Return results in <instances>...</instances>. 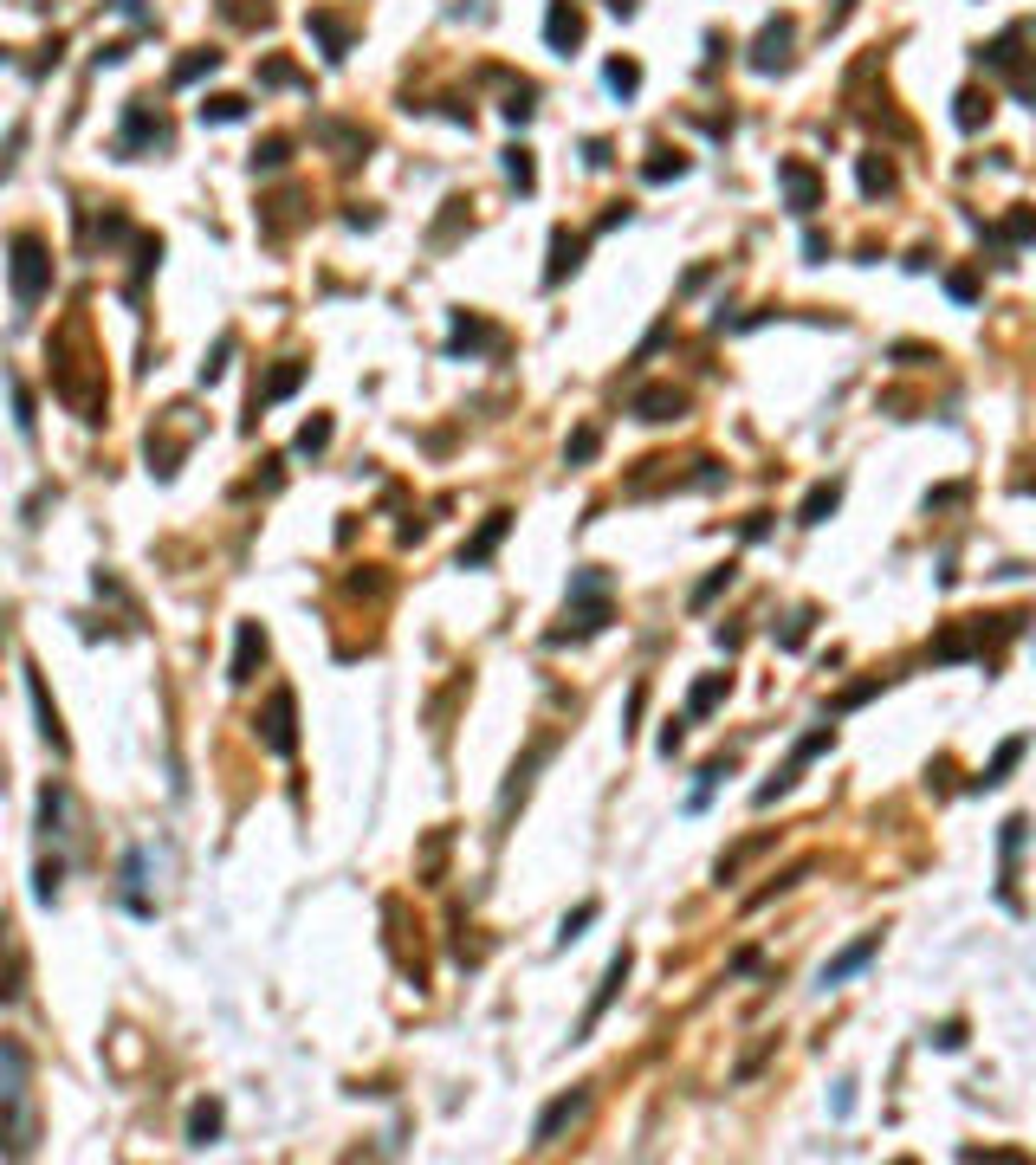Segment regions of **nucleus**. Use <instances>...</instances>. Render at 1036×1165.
Listing matches in <instances>:
<instances>
[{
    "label": "nucleus",
    "instance_id": "nucleus-15",
    "mask_svg": "<svg viewBox=\"0 0 1036 1165\" xmlns=\"http://www.w3.org/2000/svg\"><path fill=\"white\" fill-rule=\"evenodd\" d=\"M726 693H732V673H706V680H693V693H687V719H706Z\"/></svg>",
    "mask_w": 1036,
    "mask_h": 1165
},
{
    "label": "nucleus",
    "instance_id": "nucleus-11",
    "mask_svg": "<svg viewBox=\"0 0 1036 1165\" xmlns=\"http://www.w3.org/2000/svg\"><path fill=\"white\" fill-rule=\"evenodd\" d=\"M259 660H266V635H259V622H240V647H234V667H227V680H234V686H247Z\"/></svg>",
    "mask_w": 1036,
    "mask_h": 1165
},
{
    "label": "nucleus",
    "instance_id": "nucleus-4",
    "mask_svg": "<svg viewBox=\"0 0 1036 1165\" xmlns=\"http://www.w3.org/2000/svg\"><path fill=\"white\" fill-rule=\"evenodd\" d=\"M583 1114H590V1088H577V1094H557V1101H551V1107L538 1114V1127H531V1140H538V1146H551V1140H557L564 1127H577Z\"/></svg>",
    "mask_w": 1036,
    "mask_h": 1165
},
{
    "label": "nucleus",
    "instance_id": "nucleus-37",
    "mask_svg": "<svg viewBox=\"0 0 1036 1165\" xmlns=\"http://www.w3.org/2000/svg\"><path fill=\"white\" fill-rule=\"evenodd\" d=\"M13 427L33 434V395H26V383H13Z\"/></svg>",
    "mask_w": 1036,
    "mask_h": 1165
},
{
    "label": "nucleus",
    "instance_id": "nucleus-30",
    "mask_svg": "<svg viewBox=\"0 0 1036 1165\" xmlns=\"http://www.w3.org/2000/svg\"><path fill=\"white\" fill-rule=\"evenodd\" d=\"M506 175H512V182L525 188V195L538 188V169H531V149H506Z\"/></svg>",
    "mask_w": 1036,
    "mask_h": 1165
},
{
    "label": "nucleus",
    "instance_id": "nucleus-22",
    "mask_svg": "<svg viewBox=\"0 0 1036 1165\" xmlns=\"http://www.w3.org/2000/svg\"><path fill=\"white\" fill-rule=\"evenodd\" d=\"M1017 758H1024V738H1004V745H998V758L985 765V777H978V783H985V790H998V783L1011 777V765H1017Z\"/></svg>",
    "mask_w": 1036,
    "mask_h": 1165
},
{
    "label": "nucleus",
    "instance_id": "nucleus-16",
    "mask_svg": "<svg viewBox=\"0 0 1036 1165\" xmlns=\"http://www.w3.org/2000/svg\"><path fill=\"white\" fill-rule=\"evenodd\" d=\"M221 1140V1101H195L188 1107V1146H214Z\"/></svg>",
    "mask_w": 1036,
    "mask_h": 1165
},
{
    "label": "nucleus",
    "instance_id": "nucleus-19",
    "mask_svg": "<svg viewBox=\"0 0 1036 1165\" xmlns=\"http://www.w3.org/2000/svg\"><path fill=\"white\" fill-rule=\"evenodd\" d=\"M603 85H609L616 98H635V91H642V65H635V59H609V65H603Z\"/></svg>",
    "mask_w": 1036,
    "mask_h": 1165
},
{
    "label": "nucleus",
    "instance_id": "nucleus-26",
    "mask_svg": "<svg viewBox=\"0 0 1036 1165\" xmlns=\"http://www.w3.org/2000/svg\"><path fill=\"white\" fill-rule=\"evenodd\" d=\"M247 117V98H208L201 104V124H240Z\"/></svg>",
    "mask_w": 1036,
    "mask_h": 1165
},
{
    "label": "nucleus",
    "instance_id": "nucleus-5",
    "mask_svg": "<svg viewBox=\"0 0 1036 1165\" xmlns=\"http://www.w3.org/2000/svg\"><path fill=\"white\" fill-rule=\"evenodd\" d=\"M777 188H784V201L797 214H816V201H823V182H816L810 162H777Z\"/></svg>",
    "mask_w": 1036,
    "mask_h": 1165
},
{
    "label": "nucleus",
    "instance_id": "nucleus-38",
    "mask_svg": "<svg viewBox=\"0 0 1036 1165\" xmlns=\"http://www.w3.org/2000/svg\"><path fill=\"white\" fill-rule=\"evenodd\" d=\"M59 874H65V861H39V901L59 894Z\"/></svg>",
    "mask_w": 1036,
    "mask_h": 1165
},
{
    "label": "nucleus",
    "instance_id": "nucleus-18",
    "mask_svg": "<svg viewBox=\"0 0 1036 1165\" xmlns=\"http://www.w3.org/2000/svg\"><path fill=\"white\" fill-rule=\"evenodd\" d=\"M305 26L324 39V59H344V52H350V26H344V20H331V13H311Z\"/></svg>",
    "mask_w": 1036,
    "mask_h": 1165
},
{
    "label": "nucleus",
    "instance_id": "nucleus-8",
    "mask_svg": "<svg viewBox=\"0 0 1036 1165\" xmlns=\"http://www.w3.org/2000/svg\"><path fill=\"white\" fill-rule=\"evenodd\" d=\"M506 531H512V512H493L480 531H473V537H467V544H460V570H486V557L499 550V537H506Z\"/></svg>",
    "mask_w": 1036,
    "mask_h": 1165
},
{
    "label": "nucleus",
    "instance_id": "nucleus-24",
    "mask_svg": "<svg viewBox=\"0 0 1036 1165\" xmlns=\"http://www.w3.org/2000/svg\"><path fill=\"white\" fill-rule=\"evenodd\" d=\"M836 506H842V486H836V480H829V486H816V493H810V499H803V524H823V518L836 512Z\"/></svg>",
    "mask_w": 1036,
    "mask_h": 1165
},
{
    "label": "nucleus",
    "instance_id": "nucleus-28",
    "mask_svg": "<svg viewBox=\"0 0 1036 1165\" xmlns=\"http://www.w3.org/2000/svg\"><path fill=\"white\" fill-rule=\"evenodd\" d=\"M648 182H674V175H687V156H674V149H654V162L642 169Z\"/></svg>",
    "mask_w": 1036,
    "mask_h": 1165
},
{
    "label": "nucleus",
    "instance_id": "nucleus-40",
    "mask_svg": "<svg viewBox=\"0 0 1036 1165\" xmlns=\"http://www.w3.org/2000/svg\"><path fill=\"white\" fill-rule=\"evenodd\" d=\"M506 124H531V91H512V104H506Z\"/></svg>",
    "mask_w": 1036,
    "mask_h": 1165
},
{
    "label": "nucleus",
    "instance_id": "nucleus-34",
    "mask_svg": "<svg viewBox=\"0 0 1036 1165\" xmlns=\"http://www.w3.org/2000/svg\"><path fill=\"white\" fill-rule=\"evenodd\" d=\"M227 357H234V337H221V344H214V357L201 363V388H208V383H221V376H227Z\"/></svg>",
    "mask_w": 1036,
    "mask_h": 1165
},
{
    "label": "nucleus",
    "instance_id": "nucleus-20",
    "mask_svg": "<svg viewBox=\"0 0 1036 1165\" xmlns=\"http://www.w3.org/2000/svg\"><path fill=\"white\" fill-rule=\"evenodd\" d=\"M26 693H33V706H39V732H46V745H59V752H65V732H59V712H52V699H46L39 673H26Z\"/></svg>",
    "mask_w": 1036,
    "mask_h": 1165
},
{
    "label": "nucleus",
    "instance_id": "nucleus-27",
    "mask_svg": "<svg viewBox=\"0 0 1036 1165\" xmlns=\"http://www.w3.org/2000/svg\"><path fill=\"white\" fill-rule=\"evenodd\" d=\"M596 447H603V434H596V427H577V434L564 440V460L583 467V460H596Z\"/></svg>",
    "mask_w": 1036,
    "mask_h": 1165
},
{
    "label": "nucleus",
    "instance_id": "nucleus-10",
    "mask_svg": "<svg viewBox=\"0 0 1036 1165\" xmlns=\"http://www.w3.org/2000/svg\"><path fill=\"white\" fill-rule=\"evenodd\" d=\"M544 39H551L557 52L583 46V13H577V0H551V13H544Z\"/></svg>",
    "mask_w": 1036,
    "mask_h": 1165
},
{
    "label": "nucleus",
    "instance_id": "nucleus-14",
    "mask_svg": "<svg viewBox=\"0 0 1036 1165\" xmlns=\"http://www.w3.org/2000/svg\"><path fill=\"white\" fill-rule=\"evenodd\" d=\"M629 408H635L642 421H674V414L687 408V395H680V388H642V395H635Z\"/></svg>",
    "mask_w": 1036,
    "mask_h": 1165
},
{
    "label": "nucleus",
    "instance_id": "nucleus-44",
    "mask_svg": "<svg viewBox=\"0 0 1036 1165\" xmlns=\"http://www.w3.org/2000/svg\"><path fill=\"white\" fill-rule=\"evenodd\" d=\"M1011 234H1017V240H1036V214H1011Z\"/></svg>",
    "mask_w": 1036,
    "mask_h": 1165
},
{
    "label": "nucleus",
    "instance_id": "nucleus-43",
    "mask_svg": "<svg viewBox=\"0 0 1036 1165\" xmlns=\"http://www.w3.org/2000/svg\"><path fill=\"white\" fill-rule=\"evenodd\" d=\"M933 1042H939V1049H959V1042H965V1023H939Z\"/></svg>",
    "mask_w": 1036,
    "mask_h": 1165
},
{
    "label": "nucleus",
    "instance_id": "nucleus-13",
    "mask_svg": "<svg viewBox=\"0 0 1036 1165\" xmlns=\"http://www.w3.org/2000/svg\"><path fill=\"white\" fill-rule=\"evenodd\" d=\"M784 46H790V20L777 13L771 26L758 33V46H752V65H758V72H777V65H784Z\"/></svg>",
    "mask_w": 1036,
    "mask_h": 1165
},
{
    "label": "nucleus",
    "instance_id": "nucleus-7",
    "mask_svg": "<svg viewBox=\"0 0 1036 1165\" xmlns=\"http://www.w3.org/2000/svg\"><path fill=\"white\" fill-rule=\"evenodd\" d=\"M875 952H881V932H868V939H855V945H842V952H836V958L823 965V991H836V984H849V978H855V971H862V965H868Z\"/></svg>",
    "mask_w": 1036,
    "mask_h": 1165
},
{
    "label": "nucleus",
    "instance_id": "nucleus-25",
    "mask_svg": "<svg viewBox=\"0 0 1036 1165\" xmlns=\"http://www.w3.org/2000/svg\"><path fill=\"white\" fill-rule=\"evenodd\" d=\"M862 188H868V195H888V188H894V162H888V156H862Z\"/></svg>",
    "mask_w": 1036,
    "mask_h": 1165
},
{
    "label": "nucleus",
    "instance_id": "nucleus-2",
    "mask_svg": "<svg viewBox=\"0 0 1036 1165\" xmlns=\"http://www.w3.org/2000/svg\"><path fill=\"white\" fill-rule=\"evenodd\" d=\"M13 305L20 311H33L46 291H52V253H46V240L39 234H13Z\"/></svg>",
    "mask_w": 1036,
    "mask_h": 1165
},
{
    "label": "nucleus",
    "instance_id": "nucleus-36",
    "mask_svg": "<svg viewBox=\"0 0 1036 1165\" xmlns=\"http://www.w3.org/2000/svg\"><path fill=\"white\" fill-rule=\"evenodd\" d=\"M285 149H292L285 136H266V142L253 149V169H285Z\"/></svg>",
    "mask_w": 1036,
    "mask_h": 1165
},
{
    "label": "nucleus",
    "instance_id": "nucleus-12",
    "mask_svg": "<svg viewBox=\"0 0 1036 1165\" xmlns=\"http://www.w3.org/2000/svg\"><path fill=\"white\" fill-rule=\"evenodd\" d=\"M577 265H583V240L557 227V234H551V265H544V285H564V272H577Z\"/></svg>",
    "mask_w": 1036,
    "mask_h": 1165
},
{
    "label": "nucleus",
    "instance_id": "nucleus-17",
    "mask_svg": "<svg viewBox=\"0 0 1036 1165\" xmlns=\"http://www.w3.org/2000/svg\"><path fill=\"white\" fill-rule=\"evenodd\" d=\"M305 383V363H279L272 376H266V388H253V408H272V401H285L292 388Z\"/></svg>",
    "mask_w": 1036,
    "mask_h": 1165
},
{
    "label": "nucleus",
    "instance_id": "nucleus-35",
    "mask_svg": "<svg viewBox=\"0 0 1036 1165\" xmlns=\"http://www.w3.org/2000/svg\"><path fill=\"white\" fill-rule=\"evenodd\" d=\"M596 919V901H583L577 913H564V932H557V945H570V939H583V926Z\"/></svg>",
    "mask_w": 1036,
    "mask_h": 1165
},
{
    "label": "nucleus",
    "instance_id": "nucleus-1",
    "mask_svg": "<svg viewBox=\"0 0 1036 1165\" xmlns=\"http://www.w3.org/2000/svg\"><path fill=\"white\" fill-rule=\"evenodd\" d=\"M609 622V576L603 570H577L570 576V629H551V647L564 642H583Z\"/></svg>",
    "mask_w": 1036,
    "mask_h": 1165
},
{
    "label": "nucleus",
    "instance_id": "nucleus-39",
    "mask_svg": "<svg viewBox=\"0 0 1036 1165\" xmlns=\"http://www.w3.org/2000/svg\"><path fill=\"white\" fill-rule=\"evenodd\" d=\"M946 291L965 305V298H978V278H972V272H952V278H946Z\"/></svg>",
    "mask_w": 1036,
    "mask_h": 1165
},
{
    "label": "nucleus",
    "instance_id": "nucleus-3",
    "mask_svg": "<svg viewBox=\"0 0 1036 1165\" xmlns=\"http://www.w3.org/2000/svg\"><path fill=\"white\" fill-rule=\"evenodd\" d=\"M292 719H298V699H292V686H279V693H272V699H266V712H259V719H253L259 745H266V752H279V758H285V752H292V745H298V732H292Z\"/></svg>",
    "mask_w": 1036,
    "mask_h": 1165
},
{
    "label": "nucleus",
    "instance_id": "nucleus-32",
    "mask_svg": "<svg viewBox=\"0 0 1036 1165\" xmlns=\"http://www.w3.org/2000/svg\"><path fill=\"white\" fill-rule=\"evenodd\" d=\"M732 576H739V570H732V563H719V570H713V576H706V583L693 589V609H706V603H713L719 589H732Z\"/></svg>",
    "mask_w": 1036,
    "mask_h": 1165
},
{
    "label": "nucleus",
    "instance_id": "nucleus-6",
    "mask_svg": "<svg viewBox=\"0 0 1036 1165\" xmlns=\"http://www.w3.org/2000/svg\"><path fill=\"white\" fill-rule=\"evenodd\" d=\"M143 142H169V129H162V117H149V104H143V98H130L124 136H117V156H136Z\"/></svg>",
    "mask_w": 1036,
    "mask_h": 1165
},
{
    "label": "nucleus",
    "instance_id": "nucleus-23",
    "mask_svg": "<svg viewBox=\"0 0 1036 1165\" xmlns=\"http://www.w3.org/2000/svg\"><path fill=\"white\" fill-rule=\"evenodd\" d=\"M292 447H298L305 460H311V454H324V447H331V414H311V421L298 427V440H292Z\"/></svg>",
    "mask_w": 1036,
    "mask_h": 1165
},
{
    "label": "nucleus",
    "instance_id": "nucleus-29",
    "mask_svg": "<svg viewBox=\"0 0 1036 1165\" xmlns=\"http://www.w3.org/2000/svg\"><path fill=\"white\" fill-rule=\"evenodd\" d=\"M959 124H965V129L991 124V98H978V91H959Z\"/></svg>",
    "mask_w": 1036,
    "mask_h": 1165
},
{
    "label": "nucleus",
    "instance_id": "nucleus-9",
    "mask_svg": "<svg viewBox=\"0 0 1036 1165\" xmlns=\"http://www.w3.org/2000/svg\"><path fill=\"white\" fill-rule=\"evenodd\" d=\"M629 971H635V952H629V945H622V952H616V958H609V971H603V991H596V1004H590V1010H583V1036L596 1030V1017H603V1010H609V1004H616V991H622V984H629Z\"/></svg>",
    "mask_w": 1036,
    "mask_h": 1165
},
{
    "label": "nucleus",
    "instance_id": "nucleus-41",
    "mask_svg": "<svg viewBox=\"0 0 1036 1165\" xmlns=\"http://www.w3.org/2000/svg\"><path fill=\"white\" fill-rule=\"evenodd\" d=\"M803 635H810V616H790L784 622V647H803Z\"/></svg>",
    "mask_w": 1036,
    "mask_h": 1165
},
{
    "label": "nucleus",
    "instance_id": "nucleus-31",
    "mask_svg": "<svg viewBox=\"0 0 1036 1165\" xmlns=\"http://www.w3.org/2000/svg\"><path fill=\"white\" fill-rule=\"evenodd\" d=\"M214 65H221V52H188V59L175 65V85H195V78H201V72H214Z\"/></svg>",
    "mask_w": 1036,
    "mask_h": 1165
},
{
    "label": "nucleus",
    "instance_id": "nucleus-21",
    "mask_svg": "<svg viewBox=\"0 0 1036 1165\" xmlns=\"http://www.w3.org/2000/svg\"><path fill=\"white\" fill-rule=\"evenodd\" d=\"M493 337H499L493 324H480V318H467V311L454 318V350H486Z\"/></svg>",
    "mask_w": 1036,
    "mask_h": 1165
},
{
    "label": "nucleus",
    "instance_id": "nucleus-42",
    "mask_svg": "<svg viewBox=\"0 0 1036 1165\" xmlns=\"http://www.w3.org/2000/svg\"><path fill=\"white\" fill-rule=\"evenodd\" d=\"M266 85H298V72H292L285 59H272V65H266Z\"/></svg>",
    "mask_w": 1036,
    "mask_h": 1165
},
{
    "label": "nucleus",
    "instance_id": "nucleus-33",
    "mask_svg": "<svg viewBox=\"0 0 1036 1165\" xmlns=\"http://www.w3.org/2000/svg\"><path fill=\"white\" fill-rule=\"evenodd\" d=\"M732 771V765H726V758H713V765H706V771H700V790H693V796H687V809H700V803H706V796H713V790H719V777Z\"/></svg>",
    "mask_w": 1036,
    "mask_h": 1165
}]
</instances>
